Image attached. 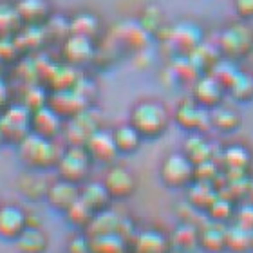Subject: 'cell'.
<instances>
[{"label": "cell", "mask_w": 253, "mask_h": 253, "mask_svg": "<svg viewBox=\"0 0 253 253\" xmlns=\"http://www.w3.org/2000/svg\"><path fill=\"white\" fill-rule=\"evenodd\" d=\"M18 158L31 172H43L49 169H56L62 150L54 139L42 137L38 134H29L18 145Z\"/></svg>", "instance_id": "6da1fadb"}, {"label": "cell", "mask_w": 253, "mask_h": 253, "mask_svg": "<svg viewBox=\"0 0 253 253\" xmlns=\"http://www.w3.org/2000/svg\"><path fill=\"white\" fill-rule=\"evenodd\" d=\"M128 123L139 132L143 139H158L169 128L170 114L161 101L143 100L132 107Z\"/></svg>", "instance_id": "7a4b0ae2"}, {"label": "cell", "mask_w": 253, "mask_h": 253, "mask_svg": "<svg viewBox=\"0 0 253 253\" xmlns=\"http://www.w3.org/2000/svg\"><path fill=\"white\" fill-rule=\"evenodd\" d=\"M217 49L221 58L239 62L253 51V31L244 22H233L219 35Z\"/></svg>", "instance_id": "3957f363"}, {"label": "cell", "mask_w": 253, "mask_h": 253, "mask_svg": "<svg viewBox=\"0 0 253 253\" xmlns=\"http://www.w3.org/2000/svg\"><path fill=\"white\" fill-rule=\"evenodd\" d=\"M92 159L82 145H67L60 154V159L56 163V172L60 179H65L74 185H84L89 177Z\"/></svg>", "instance_id": "277c9868"}, {"label": "cell", "mask_w": 253, "mask_h": 253, "mask_svg": "<svg viewBox=\"0 0 253 253\" xmlns=\"http://www.w3.org/2000/svg\"><path fill=\"white\" fill-rule=\"evenodd\" d=\"M194 165L183 152H172L161 161L159 179L165 186L174 190L188 188L194 183Z\"/></svg>", "instance_id": "5b68a950"}, {"label": "cell", "mask_w": 253, "mask_h": 253, "mask_svg": "<svg viewBox=\"0 0 253 253\" xmlns=\"http://www.w3.org/2000/svg\"><path fill=\"white\" fill-rule=\"evenodd\" d=\"M0 123L5 143H18L31 134V107L24 103H9L0 112Z\"/></svg>", "instance_id": "8992f818"}, {"label": "cell", "mask_w": 253, "mask_h": 253, "mask_svg": "<svg viewBox=\"0 0 253 253\" xmlns=\"http://www.w3.org/2000/svg\"><path fill=\"white\" fill-rule=\"evenodd\" d=\"M103 185H105L107 192L112 197V201H125L128 197L136 194L137 190V179L136 175L132 174V170H128L123 165H111L107 169L105 175H103Z\"/></svg>", "instance_id": "52a82bcc"}, {"label": "cell", "mask_w": 253, "mask_h": 253, "mask_svg": "<svg viewBox=\"0 0 253 253\" xmlns=\"http://www.w3.org/2000/svg\"><path fill=\"white\" fill-rule=\"evenodd\" d=\"M174 120L190 134H205L206 128H210V111L197 105L192 98L183 100L175 107Z\"/></svg>", "instance_id": "ba28073f"}, {"label": "cell", "mask_w": 253, "mask_h": 253, "mask_svg": "<svg viewBox=\"0 0 253 253\" xmlns=\"http://www.w3.org/2000/svg\"><path fill=\"white\" fill-rule=\"evenodd\" d=\"M84 147L87 150V154H89V158L92 159V163H101L111 167L120 156L116 143H114V137H112V130H105L101 126L90 134Z\"/></svg>", "instance_id": "9c48e42d"}, {"label": "cell", "mask_w": 253, "mask_h": 253, "mask_svg": "<svg viewBox=\"0 0 253 253\" xmlns=\"http://www.w3.org/2000/svg\"><path fill=\"white\" fill-rule=\"evenodd\" d=\"M226 90L211 74H201L194 82V90H192V100L201 105L206 111H211L215 107L222 105Z\"/></svg>", "instance_id": "30bf717a"}, {"label": "cell", "mask_w": 253, "mask_h": 253, "mask_svg": "<svg viewBox=\"0 0 253 253\" xmlns=\"http://www.w3.org/2000/svg\"><path fill=\"white\" fill-rule=\"evenodd\" d=\"M172 243L170 237L161 230L147 228L141 232H134L128 241V253H170Z\"/></svg>", "instance_id": "8fae6325"}, {"label": "cell", "mask_w": 253, "mask_h": 253, "mask_svg": "<svg viewBox=\"0 0 253 253\" xmlns=\"http://www.w3.org/2000/svg\"><path fill=\"white\" fill-rule=\"evenodd\" d=\"M29 224V213L16 205L0 206V239L15 243Z\"/></svg>", "instance_id": "7c38bea8"}, {"label": "cell", "mask_w": 253, "mask_h": 253, "mask_svg": "<svg viewBox=\"0 0 253 253\" xmlns=\"http://www.w3.org/2000/svg\"><path fill=\"white\" fill-rule=\"evenodd\" d=\"M63 130V118L47 103L31 111V132L42 137L54 139Z\"/></svg>", "instance_id": "4fadbf2b"}, {"label": "cell", "mask_w": 253, "mask_h": 253, "mask_svg": "<svg viewBox=\"0 0 253 253\" xmlns=\"http://www.w3.org/2000/svg\"><path fill=\"white\" fill-rule=\"evenodd\" d=\"M226 226L224 222H217L206 219L197 224V239L199 248L206 253H222L226 252Z\"/></svg>", "instance_id": "5bb4252c"}, {"label": "cell", "mask_w": 253, "mask_h": 253, "mask_svg": "<svg viewBox=\"0 0 253 253\" xmlns=\"http://www.w3.org/2000/svg\"><path fill=\"white\" fill-rule=\"evenodd\" d=\"M80 199V185L69 183L65 179H56L49 183L47 194H45V203H47L53 210L65 213L71 205H74Z\"/></svg>", "instance_id": "9a60e30c"}, {"label": "cell", "mask_w": 253, "mask_h": 253, "mask_svg": "<svg viewBox=\"0 0 253 253\" xmlns=\"http://www.w3.org/2000/svg\"><path fill=\"white\" fill-rule=\"evenodd\" d=\"M252 165V152L243 145H230L221 152V170L222 175H248Z\"/></svg>", "instance_id": "2e32d148"}, {"label": "cell", "mask_w": 253, "mask_h": 253, "mask_svg": "<svg viewBox=\"0 0 253 253\" xmlns=\"http://www.w3.org/2000/svg\"><path fill=\"white\" fill-rule=\"evenodd\" d=\"M18 20L29 26H42L51 18L49 0H16L13 4Z\"/></svg>", "instance_id": "e0dca14e"}, {"label": "cell", "mask_w": 253, "mask_h": 253, "mask_svg": "<svg viewBox=\"0 0 253 253\" xmlns=\"http://www.w3.org/2000/svg\"><path fill=\"white\" fill-rule=\"evenodd\" d=\"M100 125L96 123V120L90 116V111L85 109L80 114L69 120L67 125V141L69 145H82L84 147L85 141L89 139V136L94 130H98Z\"/></svg>", "instance_id": "ac0fdd59"}, {"label": "cell", "mask_w": 253, "mask_h": 253, "mask_svg": "<svg viewBox=\"0 0 253 253\" xmlns=\"http://www.w3.org/2000/svg\"><path fill=\"white\" fill-rule=\"evenodd\" d=\"M80 199L94 213L111 208L112 203V197L107 192L103 181H85L84 185H80Z\"/></svg>", "instance_id": "d6986e66"}, {"label": "cell", "mask_w": 253, "mask_h": 253, "mask_svg": "<svg viewBox=\"0 0 253 253\" xmlns=\"http://www.w3.org/2000/svg\"><path fill=\"white\" fill-rule=\"evenodd\" d=\"M15 248L18 253H45L49 248V237L38 224H27V228L16 237Z\"/></svg>", "instance_id": "ffe728a7"}, {"label": "cell", "mask_w": 253, "mask_h": 253, "mask_svg": "<svg viewBox=\"0 0 253 253\" xmlns=\"http://www.w3.org/2000/svg\"><path fill=\"white\" fill-rule=\"evenodd\" d=\"M181 152L192 161L194 167L215 159L213 147H211V143L205 137V134H190L185 139V143H183V150Z\"/></svg>", "instance_id": "44dd1931"}, {"label": "cell", "mask_w": 253, "mask_h": 253, "mask_svg": "<svg viewBox=\"0 0 253 253\" xmlns=\"http://www.w3.org/2000/svg\"><path fill=\"white\" fill-rule=\"evenodd\" d=\"M94 47H92V38L82 37V35H69V38L63 43V54L71 65L89 62L92 58Z\"/></svg>", "instance_id": "7402d4cb"}, {"label": "cell", "mask_w": 253, "mask_h": 253, "mask_svg": "<svg viewBox=\"0 0 253 253\" xmlns=\"http://www.w3.org/2000/svg\"><path fill=\"white\" fill-rule=\"evenodd\" d=\"M188 195H186V203H188L194 210L197 211H205L210 208V205L213 203L219 192H217L215 185L211 183H205V181H194L192 185L188 186Z\"/></svg>", "instance_id": "603a6c76"}, {"label": "cell", "mask_w": 253, "mask_h": 253, "mask_svg": "<svg viewBox=\"0 0 253 253\" xmlns=\"http://www.w3.org/2000/svg\"><path fill=\"white\" fill-rule=\"evenodd\" d=\"M90 253H128V239L120 233H100L89 237Z\"/></svg>", "instance_id": "cb8c5ba5"}, {"label": "cell", "mask_w": 253, "mask_h": 253, "mask_svg": "<svg viewBox=\"0 0 253 253\" xmlns=\"http://www.w3.org/2000/svg\"><path fill=\"white\" fill-rule=\"evenodd\" d=\"M210 126L219 132L230 134L241 126V114L228 105H219L210 111Z\"/></svg>", "instance_id": "d4e9b609"}, {"label": "cell", "mask_w": 253, "mask_h": 253, "mask_svg": "<svg viewBox=\"0 0 253 253\" xmlns=\"http://www.w3.org/2000/svg\"><path fill=\"white\" fill-rule=\"evenodd\" d=\"M170 237L172 248H177L181 252H194L199 248V239H197V224L195 222H183L181 221L174 228Z\"/></svg>", "instance_id": "484cf974"}, {"label": "cell", "mask_w": 253, "mask_h": 253, "mask_svg": "<svg viewBox=\"0 0 253 253\" xmlns=\"http://www.w3.org/2000/svg\"><path fill=\"white\" fill-rule=\"evenodd\" d=\"M112 137H114V143H116V148L120 154H134L143 143V137L139 136V132L128 122L123 123V125H118L112 130Z\"/></svg>", "instance_id": "4316f807"}, {"label": "cell", "mask_w": 253, "mask_h": 253, "mask_svg": "<svg viewBox=\"0 0 253 253\" xmlns=\"http://www.w3.org/2000/svg\"><path fill=\"white\" fill-rule=\"evenodd\" d=\"M226 252L230 253L252 252V232L230 222L226 226Z\"/></svg>", "instance_id": "83f0119b"}, {"label": "cell", "mask_w": 253, "mask_h": 253, "mask_svg": "<svg viewBox=\"0 0 253 253\" xmlns=\"http://www.w3.org/2000/svg\"><path fill=\"white\" fill-rule=\"evenodd\" d=\"M226 94H230L233 100L241 101V103H248L253 100V74L243 73L239 71L232 84L228 85Z\"/></svg>", "instance_id": "f1b7e54d"}, {"label": "cell", "mask_w": 253, "mask_h": 253, "mask_svg": "<svg viewBox=\"0 0 253 253\" xmlns=\"http://www.w3.org/2000/svg\"><path fill=\"white\" fill-rule=\"evenodd\" d=\"M139 29L147 35H158L161 29H165V15L159 5L148 4L143 7L139 16Z\"/></svg>", "instance_id": "f546056e"}, {"label": "cell", "mask_w": 253, "mask_h": 253, "mask_svg": "<svg viewBox=\"0 0 253 253\" xmlns=\"http://www.w3.org/2000/svg\"><path fill=\"white\" fill-rule=\"evenodd\" d=\"M235 205H237V203H233L232 199H228V197L219 194L215 199H213V203L210 205V208L206 210V215H208V219H211V221L230 224L233 217V211H235Z\"/></svg>", "instance_id": "4dcf8cb0"}, {"label": "cell", "mask_w": 253, "mask_h": 253, "mask_svg": "<svg viewBox=\"0 0 253 253\" xmlns=\"http://www.w3.org/2000/svg\"><path fill=\"white\" fill-rule=\"evenodd\" d=\"M63 215H65V219L69 221V224H71V226L78 228V230H82V232H84L85 228L90 224V221H92V217H94L96 213L90 210L89 206L85 205L84 201L78 199L74 205L69 206L67 211H65Z\"/></svg>", "instance_id": "1f68e13d"}, {"label": "cell", "mask_w": 253, "mask_h": 253, "mask_svg": "<svg viewBox=\"0 0 253 253\" xmlns=\"http://www.w3.org/2000/svg\"><path fill=\"white\" fill-rule=\"evenodd\" d=\"M71 35H82V37L92 38L100 29V22L92 13H78L69 24Z\"/></svg>", "instance_id": "d6a6232c"}, {"label": "cell", "mask_w": 253, "mask_h": 253, "mask_svg": "<svg viewBox=\"0 0 253 253\" xmlns=\"http://www.w3.org/2000/svg\"><path fill=\"white\" fill-rule=\"evenodd\" d=\"M47 186H49V183L42 181L40 177H35L33 174L26 175V177H22V179H20L22 194L26 195L27 199H31V201L45 199V194H47Z\"/></svg>", "instance_id": "836d02e7"}, {"label": "cell", "mask_w": 253, "mask_h": 253, "mask_svg": "<svg viewBox=\"0 0 253 253\" xmlns=\"http://www.w3.org/2000/svg\"><path fill=\"white\" fill-rule=\"evenodd\" d=\"M232 224H237V226L244 228V230L253 232V201L248 199L244 201V203L235 205Z\"/></svg>", "instance_id": "e575fe53"}, {"label": "cell", "mask_w": 253, "mask_h": 253, "mask_svg": "<svg viewBox=\"0 0 253 253\" xmlns=\"http://www.w3.org/2000/svg\"><path fill=\"white\" fill-rule=\"evenodd\" d=\"M63 253H90V244L89 237L85 233H78L73 235L65 244V252Z\"/></svg>", "instance_id": "d590c367"}, {"label": "cell", "mask_w": 253, "mask_h": 253, "mask_svg": "<svg viewBox=\"0 0 253 253\" xmlns=\"http://www.w3.org/2000/svg\"><path fill=\"white\" fill-rule=\"evenodd\" d=\"M233 7L237 11V16L243 22L252 20L253 18V0H235Z\"/></svg>", "instance_id": "8d00e7d4"}, {"label": "cell", "mask_w": 253, "mask_h": 253, "mask_svg": "<svg viewBox=\"0 0 253 253\" xmlns=\"http://www.w3.org/2000/svg\"><path fill=\"white\" fill-rule=\"evenodd\" d=\"M7 105H9V96H7V89H5L4 82L0 80V112L4 111Z\"/></svg>", "instance_id": "74e56055"}, {"label": "cell", "mask_w": 253, "mask_h": 253, "mask_svg": "<svg viewBox=\"0 0 253 253\" xmlns=\"http://www.w3.org/2000/svg\"><path fill=\"white\" fill-rule=\"evenodd\" d=\"M248 199L253 201V177L250 179V186H248Z\"/></svg>", "instance_id": "f35d334b"}, {"label": "cell", "mask_w": 253, "mask_h": 253, "mask_svg": "<svg viewBox=\"0 0 253 253\" xmlns=\"http://www.w3.org/2000/svg\"><path fill=\"white\" fill-rule=\"evenodd\" d=\"M5 145V139H4V130H2V123H0V147Z\"/></svg>", "instance_id": "ab89813d"}, {"label": "cell", "mask_w": 253, "mask_h": 253, "mask_svg": "<svg viewBox=\"0 0 253 253\" xmlns=\"http://www.w3.org/2000/svg\"><path fill=\"white\" fill-rule=\"evenodd\" d=\"M252 252H253V232H252Z\"/></svg>", "instance_id": "60d3db41"}, {"label": "cell", "mask_w": 253, "mask_h": 253, "mask_svg": "<svg viewBox=\"0 0 253 253\" xmlns=\"http://www.w3.org/2000/svg\"><path fill=\"white\" fill-rule=\"evenodd\" d=\"M0 206H2V203H0Z\"/></svg>", "instance_id": "b9f144b4"}]
</instances>
